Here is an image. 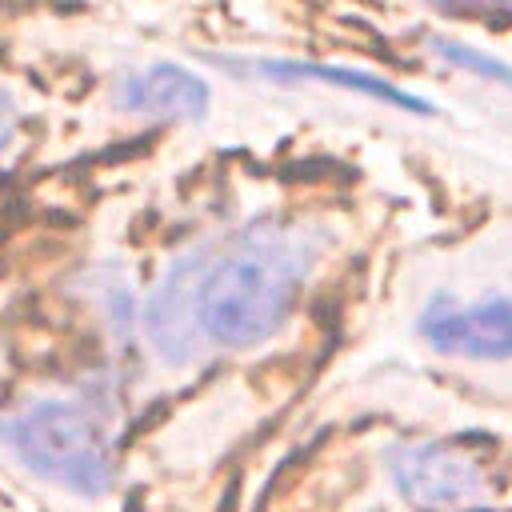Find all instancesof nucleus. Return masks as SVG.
I'll return each mask as SVG.
<instances>
[{
  "label": "nucleus",
  "instance_id": "obj_6",
  "mask_svg": "<svg viewBox=\"0 0 512 512\" xmlns=\"http://www.w3.org/2000/svg\"><path fill=\"white\" fill-rule=\"evenodd\" d=\"M144 336L156 348V356H164L168 364H184L200 352V332H196V316H192V252L176 256L168 264V272L160 276L156 292L144 304Z\"/></svg>",
  "mask_w": 512,
  "mask_h": 512
},
{
  "label": "nucleus",
  "instance_id": "obj_8",
  "mask_svg": "<svg viewBox=\"0 0 512 512\" xmlns=\"http://www.w3.org/2000/svg\"><path fill=\"white\" fill-rule=\"evenodd\" d=\"M432 52H436L444 64L468 72V76H480V80H492V84H500V88H512V64H504V60H496V56L472 48V44H460V40H432Z\"/></svg>",
  "mask_w": 512,
  "mask_h": 512
},
{
  "label": "nucleus",
  "instance_id": "obj_10",
  "mask_svg": "<svg viewBox=\"0 0 512 512\" xmlns=\"http://www.w3.org/2000/svg\"><path fill=\"white\" fill-rule=\"evenodd\" d=\"M12 136H16V108H12L8 92H0V152L8 148Z\"/></svg>",
  "mask_w": 512,
  "mask_h": 512
},
{
  "label": "nucleus",
  "instance_id": "obj_7",
  "mask_svg": "<svg viewBox=\"0 0 512 512\" xmlns=\"http://www.w3.org/2000/svg\"><path fill=\"white\" fill-rule=\"evenodd\" d=\"M252 72L264 76V80H312V84H332V88H344V92H356V96H368V100H380V104H392L400 112H412V116H432L436 108L404 88H396L392 80L384 76H372L364 68H348V64H312V60H252Z\"/></svg>",
  "mask_w": 512,
  "mask_h": 512
},
{
  "label": "nucleus",
  "instance_id": "obj_1",
  "mask_svg": "<svg viewBox=\"0 0 512 512\" xmlns=\"http://www.w3.org/2000/svg\"><path fill=\"white\" fill-rule=\"evenodd\" d=\"M312 264V244L272 220H252L224 244L192 248V316L204 344L256 348L288 316Z\"/></svg>",
  "mask_w": 512,
  "mask_h": 512
},
{
  "label": "nucleus",
  "instance_id": "obj_3",
  "mask_svg": "<svg viewBox=\"0 0 512 512\" xmlns=\"http://www.w3.org/2000/svg\"><path fill=\"white\" fill-rule=\"evenodd\" d=\"M388 472L400 496L428 512H464L484 500L480 468L444 444H396Z\"/></svg>",
  "mask_w": 512,
  "mask_h": 512
},
{
  "label": "nucleus",
  "instance_id": "obj_4",
  "mask_svg": "<svg viewBox=\"0 0 512 512\" xmlns=\"http://www.w3.org/2000/svg\"><path fill=\"white\" fill-rule=\"evenodd\" d=\"M420 336L436 352L472 356V360H508L512 356V296H484V300H456L432 296L420 312Z\"/></svg>",
  "mask_w": 512,
  "mask_h": 512
},
{
  "label": "nucleus",
  "instance_id": "obj_9",
  "mask_svg": "<svg viewBox=\"0 0 512 512\" xmlns=\"http://www.w3.org/2000/svg\"><path fill=\"white\" fill-rule=\"evenodd\" d=\"M444 12H512V0H428Z\"/></svg>",
  "mask_w": 512,
  "mask_h": 512
},
{
  "label": "nucleus",
  "instance_id": "obj_5",
  "mask_svg": "<svg viewBox=\"0 0 512 512\" xmlns=\"http://www.w3.org/2000/svg\"><path fill=\"white\" fill-rule=\"evenodd\" d=\"M116 108L128 116H148V120H204L212 104V88L200 72L156 60L144 68H132L116 80L112 88Z\"/></svg>",
  "mask_w": 512,
  "mask_h": 512
},
{
  "label": "nucleus",
  "instance_id": "obj_2",
  "mask_svg": "<svg viewBox=\"0 0 512 512\" xmlns=\"http://www.w3.org/2000/svg\"><path fill=\"white\" fill-rule=\"evenodd\" d=\"M0 436L44 480H56L80 496H104L112 488V464L92 416L72 404L40 400L24 416L0 424Z\"/></svg>",
  "mask_w": 512,
  "mask_h": 512
}]
</instances>
